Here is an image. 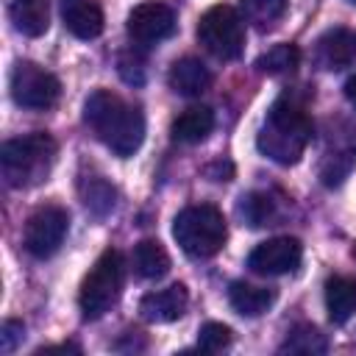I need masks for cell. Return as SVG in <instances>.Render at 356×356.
Instances as JSON below:
<instances>
[{"instance_id": "obj_15", "label": "cell", "mask_w": 356, "mask_h": 356, "mask_svg": "<svg viewBox=\"0 0 356 356\" xmlns=\"http://www.w3.org/2000/svg\"><path fill=\"white\" fill-rule=\"evenodd\" d=\"M167 83L175 95H184V97H197L203 95L209 86H211V72L209 67L195 58V56H184L178 58L172 67H170V75H167Z\"/></svg>"}, {"instance_id": "obj_3", "label": "cell", "mask_w": 356, "mask_h": 356, "mask_svg": "<svg viewBox=\"0 0 356 356\" xmlns=\"http://www.w3.org/2000/svg\"><path fill=\"white\" fill-rule=\"evenodd\" d=\"M58 156V145L50 134L36 131L3 142L0 147V172L11 189H31L50 178Z\"/></svg>"}, {"instance_id": "obj_11", "label": "cell", "mask_w": 356, "mask_h": 356, "mask_svg": "<svg viewBox=\"0 0 356 356\" xmlns=\"http://www.w3.org/2000/svg\"><path fill=\"white\" fill-rule=\"evenodd\" d=\"M189 306V292L184 284H170L164 289L147 292L139 300V314L147 323H172L178 320Z\"/></svg>"}, {"instance_id": "obj_27", "label": "cell", "mask_w": 356, "mask_h": 356, "mask_svg": "<svg viewBox=\"0 0 356 356\" xmlns=\"http://www.w3.org/2000/svg\"><path fill=\"white\" fill-rule=\"evenodd\" d=\"M117 70H120V78H122L125 83H131V86H142V83H145V61H142L139 56H134V53L120 56Z\"/></svg>"}, {"instance_id": "obj_9", "label": "cell", "mask_w": 356, "mask_h": 356, "mask_svg": "<svg viewBox=\"0 0 356 356\" xmlns=\"http://www.w3.org/2000/svg\"><path fill=\"white\" fill-rule=\"evenodd\" d=\"M175 11L167 6V3H159V0H147V3H139L131 8L128 14V36L142 44V47H153L164 39H170L175 33Z\"/></svg>"}, {"instance_id": "obj_24", "label": "cell", "mask_w": 356, "mask_h": 356, "mask_svg": "<svg viewBox=\"0 0 356 356\" xmlns=\"http://www.w3.org/2000/svg\"><path fill=\"white\" fill-rule=\"evenodd\" d=\"M286 3L289 0H239V11L242 19L253 22L259 31H267L284 17Z\"/></svg>"}, {"instance_id": "obj_14", "label": "cell", "mask_w": 356, "mask_h": 356, "mask_svg": "<svg viewBox=\"0 0 356 356\" xmlns=\"http://www.w3.org/2000/svg\"><path fill=\"white\" fill-rule=\"evenodd\" d=\"M61 19L75 39H97L103 33V11L95 0H61Z\"/></svg>"}, {"instance_id": "obj_30", "label": "cell", "mask_w": 356, "mask_h": 356, "mask_svg": "<svg viewBox=\"0 0 356 356\" xmlns=\"http://www.w3.org/2000/svg\"><path fill=\"white\" fill-rule=\"evenodd\" d=\"M345 97H348V103L356 108V72L345 81Z\"/></svg>"}, {"instance_id": "obj_29", "label": "cell", "mask_w": 356, "mask_h": 356, "mask_svg": "<svg viewBox=\"0 0 356 356\" xmlns=\"http://www.w3.org/2000/svg\"><path fill=\"white\" fill-rule=\"evenodd\" d=\"M206 172L211 175V181H228V178H231V172H234V167H231L228 161H225V164H222V161H217V164H211Z\"/></svg>"}, {"instance_id": "obj_23", "label": "cell", "mask_w": 356, "mask_h": 356, "mask_svg": "<svg viewBox=\"0 0 356 356\" xmlns=\"http://www.w3.org/2000/svg\"><path fill=\"white\" fill-rule=\"evenodd\" d=\"M300 64V50L295 44H273L267 53H261L256 58V70L264 75H286L295 72Z\"/></svg>"}, {"instance_id": "obj_8", "label": "cell", "mask_w": 356, "mask_h": 356, "mask_svg": "<svg viewBox=\"0 0 356 356\" xmlns=\"http://www.w3.org/2000/svg\"><path fill=\"white\" fill-rule=\"evenodd\" d=\"M67 228H70L67 209L53 206V203L50 206H39L25 222L22 245L33 259H47L61 248V242L67 236Z\"/></svg>"}, {"instance_id": "obj_19", "label": "cell", "mask_w": 356, "mask_h": 356, "mask_svg": "<svg viewBox=\"0 0 356 356\" xmlns=\"http://www.w3.org/2000/svg\"><path fill=\"white\" fill-rule=\"evenodd\" d=\"M8 17L22 36H42L50 25L47 0H11Z\"/></svg>"}, {"instance_id": "obj_2", "label": "cell", "mask_w": 356, "mask_h": 356, "mask_svg": "<svg viewBox=\"0 0 356 356\" xmlns=\"http://www.w3.org/2000/svg\"><path fill=\"white\" fill-rule=\"evenodd\" d=\"M312 134H314V122L306 114V108L292 97H281L270 106L259 128L256 147L270 161L289 167L300 161V156L312 142Z\"/></svg>"}, {"instance_id": "obj_10", "label": "cell", "mask_w": 356, "mask_h": 356, "mask_svg": "<svg viewBox=\"0 0 356 356\" xmlns=\"http://www.w3.org/2000/svg\"><path fill=\"white\" fill-rule=\"evenodd\" d=\"M303 259V245L295 236H273L256 245L248 256V267L256 275H286L298 270Z\"/></svg>"}, {"instance_id": "obj_31", "label": "cell", "mask_w": 356, "mask_h": 356, "mask_svg": "<svg viewBox=\"0 0 356 356\" xmlns=\"http://www.w3.org/2000/svg\"><path fill=\"white\" fill-rule=\"evenodd\" d=\"M348 3H353V6H356V0H348Z\"/></svg>"}, {"instance_id": "obj_26", "label": "cell", "mask_w": 356, "mask_h": 356, "mask_svg": "<svg viewBox=\"0 0 356 356\" xmlns=\"http://www.w3.org/2000/svg\"><path fill=\"white\" fill-rule=\"evenodd\" d=\"M231 328L222 325V323H203L200 331H197V348L200 350H209V353H217V350H225L231 345Z\"/></svg>"}, {"instance_id": "obj_6", "label": "cell", "mask_w": 356, "mask_h": 356, "mask_svg": "<svg viewBox=\"0 0 356 356\" xmlns=\"http://www.w3.org/2000/svg\"><path fill=\"white\" fill-rule=\"evenodd\" d=\"M197 42L220 61L239 58V53L245 47L242 14L228 3H217V6L206 8L197 19Z\"/></svg>"}, {"instance_id": "obj_28", "label": "cell", "mask_w": 356, "mask_h": 356, "mask_svg": "<svg viewBox=\"0 0 356 356\" xmlns=\"http://www.w3.org/2000/svg\"><path fill=\"white\" fill-rule=\"evenodd\" d=\"M25 337V325L19 320H6L3 328H0V350L3 353H11Z\"/></svg>"}, {"instance_id": "obj_16", "label": "cell", "mask_w": 356, "mask_h": 356, "mask_svg": "<svg viewBox=\"0 0 356 356\" xmlns=\"http://www.w3.org/2000/svg\"><path fill=\"white\" fill-rule=\"evenodd\" d=\"M211 128H214V111L209 106H189L172 120L170 134L181 145H197L211 134Z\"/></svg>"}, {"instance_id": "obj_13", "label": "cell", "mask_w": 356, "mask_h": 356, "mask_svg": "<svg viewBox=\"0 0 356 356\" xmlns=\"http://www.w3.org/2000/svg\"><path fill=\"white\" fill-rule=\"evenodd\" d=\"M356 167V131L348 128L345 136L337 134V147H328L320 164V181L325 186H339Z\"/></svg>"}, {"instance_id": "obj_4", "label": "cell", "mask_w": 356, "mask_h": 356, "mask_svg": "<svg viewBox=\"0 0 356 356\" xmlns=\"http://www.w3.org/2000/svg\"><path fill=\"white\" fill-rule=\"evenodd\" d=\"M172 236L178 248L192 259H211L222 250L228 239V222L222 211L211 203H195L178 211L172 222Z\"/></svg>"}, {"instance_id": "obj_17", "label": "cell", "mask_w": 356, "mask_h": 356, "mask_svg": "<svg viewBox=\"0 0 356 356\" xmlns=\"http://www.w3.org/2000/svg\"><path fill=\"white\" fill-rule=\"evenodd\" d=\"M325 309L331 323L342 325L356 314V278L334 275L325 281Z\"/></svg>"}, {"instance_id": "obj_25", "label": "cell", "mask_w": 356, "mask_h": 356, "mask_svg": "<svg viewBox=\"0 0 356 356\" xmlns=\"http://www.w3.org/2000/svg\"><path fill=\"white\" fill-rule=\"evenodd\" d=\"M81 195H83V203H86V209H92L97 217H103V214H108L111 209H114V203H117V192H114V186L108 184V181H103V178H83V184H81Z\"/></svg>"}, {"instance_id": "obj_1", "label": "cell", "mask_w": 356, "mask_h": 356, "mask_svg": "<svg viewBox=\"0 0 356 356\" xmlns=\"http://www.w3.org/2000/svg\"><path fill=\"white\" fill-rule=\"evenodd\" d=\"M83 122L120 159L134 156L145 139V117L108 89H95L83 103Z\"/></svg>"}, {"instance_id": "obj_18", "label": "cell", "mask_w": 356, "mask_h": 356, "mask_svg": "<svg viewBox=\"0 0 356 356\" xmlns=\"http://www.w3.org/2000/svg\"><path fill=\"white\" fill-rule=\"evenodd\" d=\"M228 303L242 317H259V314H264L275 303V292L267 289V286L248 284V281H234L228 286Z\"/></svg>"}, {"instance_id": "obj_7", "label": "cell", "mask_w": 356, "mask_h": 356, "mask_svg": "<svg viewBox=\"0 0 356 356\" xmlns=\"http://www.w3.org/2000/svg\"><path fill=\"white\" fill-rule=\"evenodd\" d=\"M11 97L31 111H47L61 97V81L33 61H19L11 70Z\"/></svg>"}, {"instance_id": "obj_5", "label": "cell", "mask_w": 356, "mask_h": 356, "mask_svg": "<svg viewBox=\"0 0 356 356\" xmlns=\"http://www.w3.org/2000/svg\"><path fill=\"white\" fill-rule=\"evenodd\" d=\"M122 281H125V259H122V253L114 250V248L103 250L97 256V261L92 264V270L81 281V292H78L81 314L86 320L103 317L117 303V298L122 292Z\"/></svg>"}, {"instance_id": "obj_20", "label": "cell", "mask_w": 356, "mask_h": 356, "mask_svg": "<svg viewBox=\"0 0 356 356\" xmlns=\"http://www.w3.org/2000/svg\"><path fill=\"white\" fill-rule=\"evenodd\" d=\"M131 264H134V273L139 278H161L167 270H170V256L167 250L161 248V242L156 239H142L134 245V253H131Z\"/></svg>"}, {"instance_id": "obj_12", "label": "cell", "mask_w": 356, "mask_h": 356, "mask_svg": "<svg viewBox=\"0 0 356 356\" xmlns=\"http://www.w3.org/2000/svg\"><path fill=\"white\" fill-rule=\"evenodd\" d=\"M317 61L325 70H342L356 61V31L337 25L317 39Z\"/></svg>"}, {"instance_id": "obj_22", "label": "cell", "mask_w": 356, "mask_h": 356, "mask_svg": "<svg viewBox=\"0 0 356 356\" xmlns=\"http://www.w3.org/2000/svg\"><path fill=\"white\" fill-rule=\"evenodd\" d=\"M328 339L309 323H298L286 331L284 342L278 345V353H325Z\"/></svg>"}, {"instance_id": "obj_21", "label": "cell", "mask_w": 356, "mask_h": 356, "mask_svg": "<svg viewBox=\"0 0 356 356\" xmlns=\"http://www.w3.org/2000/svg\"><path fill=\"white\" fill-rule=\"evenodd\" d=\"M239 217L250 228L273 225L278 217V200L270 192H248L239 197Z\"/></svg>"}]
</instances>
